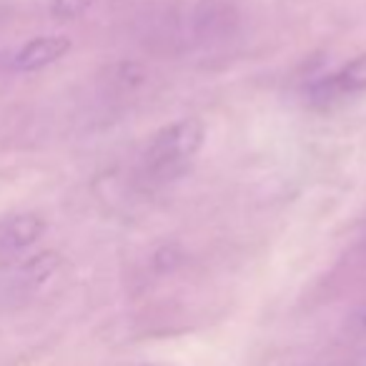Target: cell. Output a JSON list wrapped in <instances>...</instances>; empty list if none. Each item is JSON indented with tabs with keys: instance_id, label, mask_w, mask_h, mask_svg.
<instances>
[{
	"instance_id": "obj_1",
	"label": "cell",
	"mask_w": 366,
	"mask_h": 366,
	"mask_svg": "<svg viewBox=\"0 0 366 366\" xmlns=\"http://www.w3.org/2000/svg\"><path fill=\"white\" fill-rule=\"evenodd\" d=\"M204 121L181 118L156 133L146 151V166L158 176H176L196 158V153L204 146Z\"/></svg>"
},
{
	"instance_id": "obj_2",
	"label": "cell",
	"mask_w": 366,
	"mask_h": 366,
	"mask_svg": "<svg viewBox=\"0 0 366 366\" xmlns=\"http://www.w3.org/2000/svg\"><path fill=\"white\" fill-rule=\"evenodd\" d=\"M46 231V221L36 214H18L0 219V259H13L33 246Z\"/></svg>"
},
{
	"instance_id": "obj_3",
	"label": "cell",
	"mask_w": 366,
	"mask_h": 366,
	"mask_svg": "<svg viewBox=\"0 0 366 366\" xmlns=\"http://www.w3.org/2000/svg\"><path fill=\"white\" fill-rule=\"evenodd\" d=\"M71 38L66 36H41L28 41L21 51L13 58V68L21 73H33L41 68L51 66V63L61 61L68 51H71Z\"/></svg>"
},
{
	"instance_id": "obj_4",
	"label": "cell",
	"mask_w": 366,
	"mask_h": 366,
	"mask_svg": "<svg viewBox=\"0 0 366 366\" xmlns=\"http://www.w3.org/2000/svg\"><path fill=\"white\" fill-rule=\"evenodd\" d=\"M329 86H331V91H336V93L364 91L366 88V53H361L359 58L346 63L336 76H331Z\"/></svg>"
},
{
	"instance_id": "obj_5",
	"label": "cell",
	"mask_w": 366,
	"mask_h": 366,
	"mask_svg": "<svg viewBox=\"0 0 366 366\" xmlns=\"http://www.w3.org/2000/svg\"><path fill=\"white\" fill-rule=\"evenodd\" d=\"M96 0H53L51 13L61 21H71V18H78L93 6Z\"/></svg>"
}]
</instances>
